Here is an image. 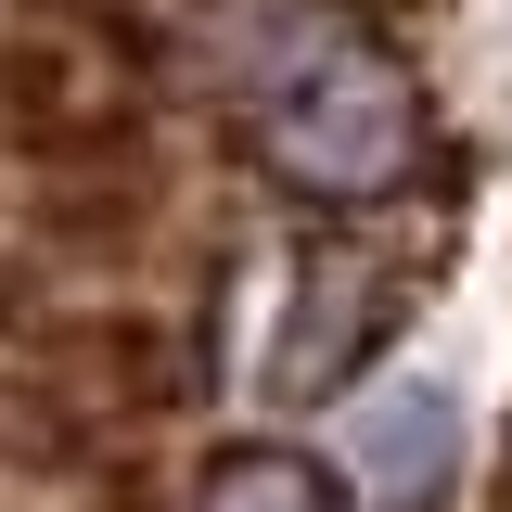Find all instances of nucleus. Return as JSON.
Returning a JSON list of instances; mask_svg holds the SVG:
<instances>
[{"instance_id":"obj_1","label":"nucleus","mask_w":512,"mask_h":512,"mask_svg":"<svg viewBox=\"0 0 512 512\" xmlns=\"http://www.w3.org/2000/svg\"><path fill=\"white\" fill-rule=\"evenodd\" d=\"M218 77L244 103L256 154L308 205H384V192L423 180L436 103L359 13H333V0H231L218 13Z\"/></svg>"},{"instance_id":"obj_3","label":"nucleus","mask_w":512,"mask_h":512,"mask_svg":"<svg viewBox=\"0 0 512 512\" xmlns=\"http://www.w3.org/2000/svg\"><path fill=\"white\" fill-rule=\"evenodd\" d=\"M64 397L77 410H128V423H154V410H180V384H192V359L167 346V320H64Z\"/></svg>"},{"instance_id":"obj_7","label":"nucleus","mask_w":512,"mask_h":512,"mask_svg":"<svg viewBox=\"0 0 512 512\" xmlns=\"http://www.w3.org/2000/svg\"><path fill=\"white\" fill-rule=\"evenodd\" d=\"M26 308H39V282H26V269L0 256V320H26Z\"/></svg>"},{"instance_id":"obj_6","label":"nucleus","mask_w":512,"mask_h":512,"mask_svg":"<svg viewBox=\"0 0 512 512\" xmlns=\"http://www.w3.org/2000/svg\"><path fill=\"white\" fill-rule=\"evenodd\" d=\"M77 397H64L52 372L26 384V372H0V474H77Z\"/></svg>"},{"instance_id":"obj_5","label":"nucleus","mask_w":512,"mask_h":512,"mask_svg":"<svg viewBox=\"0 0 512 512\" xmlns=\"http://www.w3.org/2000/svg\"><path fill=\"white\" fill-rule=\"evenodd\" d=\"M77 116V64H64L52 26H0V141L26 154V141H52Z\"/></svg>"},{"instance_id":"obj_2","label":"nucleus","mask_w":512,"mask_h":512,"mask_svg":"<svg viewBox=\"0 0 512 512\" xmlns=\"http://www.w3.org/2000/svg\"><path fill=\"white\" fill-rule=\"evenodd\" d=\"M333 448H346L372 512H448V487H461V397L436 372H397L333 423Z\"/></svg>"},{"instance_id":"obj_4","label":"nucleus","mask_w":512,"mask_h":512,"mask_svg":"<svg viewBox=\"0 0 512 512\" xmlns=\"http://www.w3.org/2000/svg\"><path fill=\"white\" fill-rule=\"evenodd\" d=\"M192 512H346V487L320 474L308 448H231V461H205Z\"/></svg>"}]
</instances>
